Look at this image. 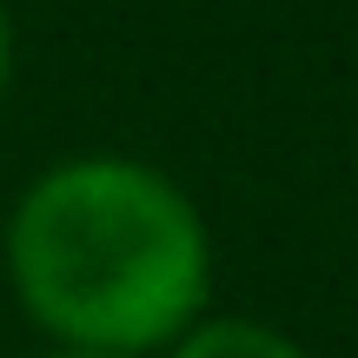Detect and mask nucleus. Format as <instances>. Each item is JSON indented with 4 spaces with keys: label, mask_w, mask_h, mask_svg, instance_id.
<instances>
[{
    "label": "nucleus",
    "mask_w": 358,
    "mask_h": 358,
    "mask_svg": "<svg viewBox=\"0 0 358 358\" xmlns=\"http://www.w3.org/2000/svg\"><path fill=\"white\" fill-rule=\"evenodd\" d=\"M166 358H306L299 338H285L279 325L232 319V312H206L166 345Z\"/></svg>",
    "instance_id": "nucleus-2"
},
{
    "label": "nucleus",
    "mask_w": 358,
    "mask_h": 358,
    "mask_svg": "<svg viewBox=\"0 0 358 358\" xmlns=\"http://www.w3.org/2000/svg\"><path fill=\"white\" fill-rule=\"evenodd\" d=\"M7 285L53 345L166 352L213 306V232L173 173L73 153L20 186L0 232Z\"/></svg>",
    "instance_id": "nucleus-1"
},
{
    "label": "nucleus",
    "mask_w": 358,
    "mask_h": 358,
    "mask_svg": "<svg viewBox=\"0 0 358 358\" xmlns=\"http://www.w3.org/2000/svg\"><path fill=\"white\" fill-rule=\"evenodd\" d=\"M13 60H20V34H13V7L0 0V93L13 87Z\"/></svg>",
    "instance_id": "nucleus-3"
},
{
    "label": "nucleus",
    "mask_w": 358,
    "mask_h": 358,
    "mask_svg": "<svg viewBox=\"0 0 358 358\" xmlns=\"http://www.w3.org/2000/svg\"><path fill=\"white\" fill-rule=\"evenodd\" d=\"M47 358H133V352H93V345H53Z\"/></svg>",
    "instance_id": "nucleus-4"
}]
</instances>
